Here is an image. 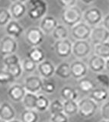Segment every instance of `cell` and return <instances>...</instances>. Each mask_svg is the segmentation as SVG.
<instances>
[{
  "instance_id": "obj_41",
  "label": "cell",
  "mask_w": 109,
  "mask_h": 122,
  "mask_svg": "<svg viewBox=\"0 0 109 122\" xmlns=\"http://www.w3.org/2000/svg\"><path fill=\"white\" fill-rule=\"evenodd\" d=\"M57 2L63 8L66 9V8L75 6L76 3V0H57Z\"/></svg>"
},
{
  "instance_id": "obj_36",
  "label": "cell",
  "mask_w": 109,
  "mask_h": 122,
  "mask_svg": "<svg viewBox=\"0 0 109 122\" xmlns=\"http://www.w3.org/2000/svg\"><path fill=\"white\" fill-rule=\"evenodd\" d=\"M43 90L47 94L54 93L56 90V83L53 80H50V79H44L43 83Z\"/></svg>"
},
{
  "instance_id": "obj_35",
  "label": "cell",
  "mask_w": 109,
  "mask_h": 122,
  "mask_svg": "<svg viewBox=\"0 0 109 122\" xmlns=\"http://www.w3.org/2000/svg\"><path fill=\"white\" fill-rule=\"evenodd\" d=\"M2 60H3V63L5 65V67L9 66H12V65L20 63L21 62L20 60L19 56H18L17 54H15V53L4 56Z\"/></svg>"
},
{
  "instance_id": "obj_26",
  "label": "cell",
  "mask_w": 109,
  "mask_h": 122,
  "mask_svg": "<svg viewBox=\"0 0 109 122\" xmlns=\"http://www.w3.org/2000/svg\"><path fill=\"white\" fill-rule=\"evenodd\" d=\"M20 121L21 122H38V112L37 110L25 109L21 114Z\"/></svg>"
},
{
  "instance_id": "obj_30",
  "label": "cell",
  "mask_w": 109,
  "mask_h": 122,
  "mask_svg": "<svg viewBox=\"0 0 109 122\" xmlns=\"http://www.w3.org/2000/svg\"><path fill=\"white\" fill-rule=\"evenodd\" d=\"M50 102L48 98H47L44 95H38L37 101V107L36 110L38 112H44L47 110H49Z\"/></svg>"
},
{
  "instance_id": "obj_21",
  "label": "cell",
  "mask_w": 109,
  "mask_h": 122,
  "mask_svg": "<svg viewBox=\"0 0 109 122\" xmlns=\"http://www.w3.org/2000/svg\"><path fill=\"white\" fill-rule=\"evenodd\" d=\"M89 98L95 102H103L108 98V91L105 88H96L89 95Z\"/></svg>"
},
{
  "instance_id": "obj_23",
  "label": "cell",
  "mask_w": 109,
  "mask_h": 122,
  "mask_svg": "<svg viewBox=\"0 0 109 122\" xmlns=\"http://www.w3.org/2000/svg\"><path fill=\"white\" fill-rule=\"evenodd\" d=\"M78 86L79 89L85 93H91L94 89H96L95 82L91 79L87 77H83L79 79Z\"/></svg>"
},
{
  "instance_id": "obj_29",
  "label": "cell",
  "mask_w": 109,
  "mask_h": 122,
  "mask_svg": "<svg viewBox=\"0 0 109 122\" xmlns=\"http://www.w3.org/2000/svg\"><path fill=\"white\" fill-rule=\"evenodd\" d=\"M52 35L56 41H61L67 39L69 35L68 30L66 27L63 25H58L55 30L53 31Z\"/></svg>"
},
{
  "instance_id": "obj_9",
  "label": "cell",
  "mask_w": 109,
  "mask_h": 122,
  "mask_svg": "<svg viewBox=\"0 0 109 122\" xmlns=\"http://www.w3.org/2000/svg\"><path fill=\"white\" fill-rule=\"evenodd\" d=\"M91 45L88 41H76L73 44V54L78 59L87 57L91 53Z\"/></svg>"
},
{
  "instance_id": "obj_27",
  "label": "cell",
  "mask_w": 109,
  "mask_h": 122,
  "mask_svg": "<svg viewBox=\"0 0 109 122\" xmlns=\"http://www.w3.org/2000/svg\"><path fill=\"white\" fill-rule=\"evenodd\" d=\"M79 112V105L76 101L63 102V112L67 116H73Z\"/></svg>"
},
{
  "instance_id": "obj_10",
  "label": "cell",
  "mask_w": 109,
  "mask_h": 122,
  "mask_svg": "<svg viewBox=\"0 0 109 122\" xmlns=\"http://www.w3.org/2000/svg\"><path fill=\"white\" fill-rule=\"evenodd\" d=\"M109 39V31L103 26L95 27L92 30L90 40L94 45L108 42Z\"/></svg>"
},
{
  "instance_id": "obj_1",
  "label": "cell",
  "mask_w": 109,
  "mask_h": 122,
  "mask_svg": "<svg viewBox=\"0 0 109 122\" xmlns=\"http://www.w3.org/2000/svg\"><path fill=\"white\" fill-rule=\"evenodd\" d=\"M47 11V3L45 0H28L27 13L34 21L42 19Z\"/></svg>"
},
{
  "instance_id": "obj_37",
  "label": "cell",
  "mask_w": 109,
  "mask_h": 122,
  "mask_svg": "<svg viewBox=\"0 0 109 122\" xmlns=\"http://www.w3.org/2000/svg\"><path fill=\"white\" fill-rule=\"evenodd\" d=\"M96 80L99 82L103 88L109 89V76L104 73H98L96 76Z\"/></svg>"
},
{
  "instance_id": "obj_22",
  "label": "cell",
  "mask_w": 109,
  "mask_h": 122,
  "mask_svg": "<svg viewBox=\"0 0 109 122\" xmlns=\"http://www.w3.org/2000/svg\"><path fill=\"white\" fill-rule=\"evenodd\" d=\"M38 98V95L34 94L31 92H27L24 97L21 103L25 109L30 110H36L37 107V101Z\"/></svg>"
},
{
  "instance_id": "obj_5",
  "label": "cell",
  "mask_w": 109,
  "mask_h": 122,
  "mask_svg": "<svg viewBox=\"0 0 109 122\" xmlns=\"http://www.w3.org/2000/svg\"><path fill=\"white\" fill-rule=\"evenodd\" d=\"M44 34L40 28L31 27L25 32V41L32 47H38L44 39Z\"/></svg>"
},
{
  "instance_id": "obj_32",
  "label": "cell",
  "mask_w": 109,
  "mask_h": 122,
  "mask_svg": "<svg viewBox=\"0 0 109 122\" xmlns=\"http://www.w3.org/2000/svg\"><path fill=\"white\" fill-rule=\"evenodd\" d=\"M12 14L10 11L6 9H0V27H6L12 21Z\"/></svg>"
},
{
  "instance_id": "obj_40",
  "label": "cell",
  "mask_w": 109,
  "mask_h": 122,
  "mask_svg": "<svg viewBox=\"0 0 109 122\" xmlns=\"http://www.w3.org/2000/svg\"><path fill=\"white\" fill-rule=\"evenodd\" d=\"M101 115L103 120L109 121V101L104 102L101 105Z\"/></svg>"
},
{
  "instance_id": "obj_13",
  "label": "cell",
  "mask_w": 109,
  "mask_h": 122,
  "mask_svg": "<svg viewBox=\"0 0 109 122\" xmlns=\"http://www.w3.org/2000/svg\"><path fill=\"white\" fill-rule=\"evenodd\" d=\"M71 68V75L76 79H80L83 77H85L88 72L89 66L83 61L77 60H75L70 64Z\"/></svg>"
},
{
  "instance_id": "obj_48",
  "label": "cell",
  "mask_w": 109,
  "mask_h": 122,
  "mask_svg": "<svg viewBox=\"0 0 109 122\" xmlns=\"http://www.w3.org/2000/svg\"><path fill=\"white\" fill-rule=\"evenodd\" d=\"M0 122H6V121H3V120H2V119H0Z\"/></svg>"
},
{
  "instance_id": "obj_16",
  "label": "cell",
  "mask_w": 109,
  "mask_h": 122,
  "mask_svg": "<svg viewBox=\"0 0 109 122\" xmlns=\"http://www.w3.org/2000/svg\"><path fill=\"white\" fill-rule=\"evenodd\" d=\"M58 25L57 19L53 16H45L40 21V28L45 34H52Z\"/></svg>"
},
{
  "instance_id": "obj_33",
  "label": "cell",
  "mask_w": 109,
  "mask_h": 122,
  "mask_svg": "<svg viewBox=\"0 0 109 122\" xmlns=\"http://www.w3.org/2000/svg\"><path fill=\"white\" fill-rule=\"evenodd\" d=\"M21 66L24 72L27 73H31L37 68V64L29 58H25L21 61Z\"/></svg>"
},
{
  "instance_id": "obj_19",
  "label": "cell",
  "mask_w": 109,
  "mask_h": 122,
  "mask_svg": "<svg viewBox=\"0 0 109 122\" xmlns=\"http://www.w3.org/2000/svg\"><path fill=\"white\" fill-rule=\"evenodd\" d=\"M9 11L12 14V18L15 20H18L27 12V6L25 5V3H12L10 6Z\"/></svg>"
},
{
  "instance_id": "obj_12",
  "label": "cell",
  "mask_w": 109,
  "mask_h": 122,
  "mask_svg": "<svg viewBox=\"0 0 109 122\" xmlns=\"http://www.w3.org/2000/svg\"><path fill=\"white\" fill-rule=\"evenodd\" d=\"M26 93L27 91L25 86L21 84H13L9 88L7 92L8 97L11 101L14 102H21Z\"/></svg>"
},
{
  "instance_id": "obj_49",
  "label": "cell",
  "mask_w": 109,
  "mask_h": 122,
  "mask_svg": "<svg viewBox=\"0 0 109 122\" xmlns=\"http://www.w3.org/2000/svg\"><path fill=\"white\" fill-rule=\"evenodd\" d=\"M46 122H50V121H46Z\"/></svg>"
},
{
  "instance_id": "obj_11",
  "label": "cell",
  "mask_w": 109,
  "mask_h": 122,
  "mask_svg": "<svg viewBox=\"0 0 109 122\" xmlns=\"http://www.w3.org/2000/svg\"><path fill=\"white\" fill-rule=\"evenodd\" d=\"M85 22L89 26H96L103 20V15L98 8H91L83 13Z\"/></svg>"
},
{
  "instance_id": "obj_3",
  "label": "cell",
  "mask_w": 109,
  "mask_h": 122,
  "mask_svg": "<svg viewBox=\"0 0 109 122\" xmlns=\"http://www.w3.org/2000/svg\"><path fill=\"white\" fill-rule=\"evenodd\" d=\"M79 114L83 118H90L97 112L98 104L91 98H84L78 102Z\"/></svg>"
},
{
  "instance_id": "obj_45",
  "label": "cell",
  "mask_w": 109,
  "mask_h": 122,
  "mask_svg": "<svg viewBox=\"0 0 109 122\" xmlns=\"http://www.w3.org/2000/svg\"><path fill=\"white\" fill-rule=\"evenodd\" d=\"M82 2H84L85 4H91L92 2H93L95 0H81Z\"/></svg>"
},
{
  "instance_id": "obj_18",
  "label": "cell",
  "mask_w": 109,
  "mask_h": 122,
  "mask_svg": "<svg viewBox=\"0 0 109 122\" xmlns=\"http://www.w3.org/2000/svg\"><path fill=\"white\" fill-rule=\"evenodd\" d=\"M5 30L9 36L17 39L24 32V28L16 20H12L5 27Z\"/></svg>"
},
{
  "instance_id": "obj_25",
  "label": "cell",
  "mask_w": 109,
  "mask_h": 122,
  "mask_svg": "<svg viewBox=\"0 0 109 122\" xmlns=\"http://www.w3.org/2000/svg\"><path fill=\"white\" fill-rule=\"evenodd\" d=\"M61 97L64 101H76L79 97V93L76 89L71 86H64L60 91Z\"/></svg>"
},
{
  "instance_id": "obj_8",
  "label": "cell",
  "mask_w": 109,
  "mask_h": 122,
  "mask_svg": "<svg viewBox=\"0 0 109 122\" xmlns=\"http://www.w3.org/2000/svg\"><path fill=\"white\" fill-rule=\"evenodd\" d=\"M54 51L60 58H68L73 53V44L69 39L56 41Z\"/></svg>"
},
{
  "instance_id": "obj_28",
  "label": "cell",
  "mask_w": 109,
  "mask_h": 122,
  "mask_svg": "<svg viewBox=\"0 0 109 122\" xmlns=\"http://www.w3.org/2000/svg\"><path fill=\"white\" fill-rule=\"evenodd\" d=\"M95 54L101 56V58L107 60L109 58V42H105L100 44L95 45L94 47Z\"/></svg>"
},
{
  "instance_id": "obj_15",
  "label": "cell",
  "mask_w": 109,
  "mask_h": 122,
  "mask_svg": "<svg viewBox=\"0 0 109 122\" xmlns=\"http://www.w3.org/2000/svg\"><path fill=\"white\" fill-rule=\"evenodd\" d=\"M16 112L12 105L9 102H2L0 104V119L9 122L15 119Z\"/></svg>"
},
{
  "instance_id": "obj_2",
  "label": "cell",
  "mask_w": 109,
  "mask_h": 122,
  "mask_svg": "<svg viewBox=\"0 0 109 122\" xmlns=\"http://www.w3.org/2000/svg\"><path fill=\"white\" fill-rule=\"evenodd\" d=\"M82 18H83L82 11L76 5L64 9L61 15V19L63 24L70 27L71 28L81 22Z\"/></svg>"
},
{
  "instance_id": "obj_6",
  "label": "cell",
  "mask_w": 109,
  "mask_h": 122,
  "mask_svg": "<svg viewBox=\"0 0 109 122\" xmlns=\"http://www.w3.org/2000/svg\"><path fill=\"white\" fill-rule=\"evenodd\" d=\"M92 29L85 22H79L71 28V34L76 41H87L90 38Z\"/></svg>"
},
{
  "instance_id": "obj_7",
  "label": "cell",
  "mask_w": 109,
  "mask_h": 122,
  "mask_svg": "<svg viewBox=\"0 0 109 122\" xmlns=\"http://www.w3.org/2000/svg\"><path fill=\"white\" fill-rule=\"evenodd\" d=\"M18 42L15 38L9 35L5 36L0 41V53L4 56L14 54L18 50Z\"/></svg>"
},
{
  "instance_id": "obj_24",
  "label": "cell",
  "mask_w": 109,
  "mask_h": 122,
  "mask_svg": "<svg viewBox=\"0 0 109 122\" xmlns=\"http://www.w3.org/2000/svg\"><path fill=\"white\" fill-rule=\"evenodd\" d=\"M55 75L63 79H69L70 76H72L71 75L70 64L66 62L59 64L58 66L56 67Z\"/></svg>"
},
{
  "instance_id": "obj_43",
  "label": "cell",
  "mask_w": 109,
  "mask_h": 122,
  "mask_svg": "<svg viewBox=\"0 0 109 122\" xmlns=\"http://www.w3.org/2000/svg\"><path fill=\"white\" fill-rule=\"evenodd\" d=\"M12 3H25L27 0H10Z\"/></svg>"
},
{
  "instance_id": "obj_17",
  "label": "cell",
  "mask_w": 109,
  "mask_h": 122,
  "mask_svg": "<svg viewBox=\"0 0 109 122\" xmlns=\"http://www.w3.org/2000/svg\"><path fill=\"white\" fill-rule=\"evenodd\" d=\"M88 66L89 70L92 72L101 73L105 69V60L95 54L89 60Z\"/></svg>"
},
{
  "instance_id": "obj_31",
  "label": "cell",
  "mask_w": 109,
  "mask_h": 122,
  "mask_svg": "<svg viewBox=\"0 0 109 122\" xmlns=\"http://www.w3.org/2000/svg\"><path fill=\"white\" fill-rule=\"evenodd\" d=\"M5 70L8 72L9 74H11V76H12L14 79L19 78L24 72L23 69H22V66H21V62L18 64L5 66Z\"/></svg>"
},
{
  "instance_id": "obj_14",
  "label": "cell",
  "mask_w": 109,
  "mask_h": 122,
  "mask_svg": "<svg viewBox=\"0 0 109 122\" xmlns=\"http://www.w3.org/2000/svg\"><path fill=\"white\" fill-rule=\"evenodd\" d=\"M37 71L40 76L44 79H50L55 75L56 66L50 60H44L43 62L37 64Z\"/></svg>"
},
{
  "instance_id": "obj_47",
  "label": "cell",
  "mask_w": 109,
  "mask_h": 122,
  "mask_svg": "<svg viewBox=\"0 0 109 122\" xmlns=\"http://www.w3.org/2000/svg\"><path fill=\"white\" fill-rule=\"evenodd\" d=\"M100 122H109V121H106V120H102V121H101Z\"/></svg>"
},
{
  "instance_id": "obj_39",
  "label": "cell",
  "mask_w": 109,
  "mask_h": 122,
  "mask_svg": "<svg viewBox=\"0 0 109 122\" xmlns=\"http://www.w3.org/2000/svg\"><path fill=\"white\" fill-rule=\"evenodd\" d=\"M14 80L13 77L9 74L5 69L0 70V84H5L12 82Z\"/></svg>"
},
{
  "instance_id": "obj_34",
  "label": "cell",
  "mask_w": 109,
  "mask_h": 122,
  "mask_svg": "<svg viewBox=\"0 0 109 122\" xmlns=\"http://www.w3.org/2000/svg\"><path fill=\"white\" fill-rule=\"evenodd\" d=\"M49 111H50L51 115L57 113L63 112V102H62L59 99H55L52 102H50Z\"/></svg>"
},
{
  "instance_id": "obj_42",
  "label": "cell",
  "mask_w": 109,
  "mask_h": 122,
  "mask_svg": "<svg viewBox=\"0 0 109 122\" xmlns=\"http://www.w3.org/2000/svg\"><path fill=\"white\" fill-rule=\"evenodd\" d=\"M102 25L108 31H109V15H107L102 20Z\"/></svg>"
},
{
  "instance_id": "obj_38",
  "label": "cell",
  "mask_w": 109,
  "mask_h": 122,
  "mask_svg": "<svg viewBox=\"0 0 109 122\" xmlns=\"http://www.w3.org/2000/svg\"><path fill=\"white\" fill-rule=\"evenodd\" d=\"M50 122H69V117L64 112L52 114L50 119Z\"/></svg>"
},
{
  "instance_id": "obj_44",
  "label": "cell",
  "mask_w": 109,
  "mask_h": 122,
  "mask_svg": "<svg viewBox=\"0 0 109 122\" xmlns=\"http://www.w3.org/2000/svg\"><path fill=\"white\" fill-rule=\"evenodd\" d=\"M105 69L109 72V58L105 60Z\"/></svg>"
},
{
  "instance_id": "obj_4",
  "label": "cell",
  "mask_w": 109,
  "mask_h": 122,
  "mask_svg": "<svg viewBox=\"0 0 109 122\" xmlns=\"http://www.w3.org/2000/svg\"><path fill=\"white\" fill-rule=\"evenodd\" d=\"M44 79L40 76L29 75L24 80L23 86L27 92H31L38 95L41 90H43Z\"/></svg>"
},
{
  "instance_id": "obj_20",
  "label": "cell",
  "mask_w": 109,
  "mask_h": 122,
  "mask_svg": "<svg viewBox=\"0 0 109 122\" xmlns=\"http://www.w3.org/2000/svg\"><path fill=\"white\" fill-rule=\"evenodd\" d=\"M27 57L31 59L37 64H39L45 60V53L42 49L38 47H32L27 53Z\"/></svg>"
},
{
  "instance_id": "obj_46",
  "label": "cell",
  "mask_w": 109,
  "mask_h": 122,
  "mask_svg": "<svg viewBox=\"0 0 109 122\" xmlns=\"http://www.w3.org/2000/svg\"><path fill=\"white\" fill-rule=\"evenodd\" d=\"M9 122H21L20 120H18V119H14V120H12V121H9Z\"/></svg>"
}]
</instances>
